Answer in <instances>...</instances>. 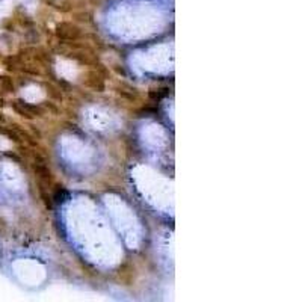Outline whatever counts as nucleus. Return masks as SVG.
Segmentation results:
<instances>
[{
  "label": "nucleus",
  "mask_w": 302,
  "mask_h": 302,
  "mask_svg": "<svg viewBox=\"0 0 302 302\" xmlns=\"http://www.w3.org/2000/svg\"><path fill=\"white\" fill-rule=\"evenodd\" d=\"M11 108L12 111L20 115L21 118L24 120H35V118H41L44 115V109L41 106H35V105H30L21 98H17L14 102H11Z\"/></svg>",
  "instance_id": "f257e3e1"
},
{
  "label": "nucleus",
  "mask_w": 302,
  "mask_h": 302,
  "mask_svg": "<svg viewBox=\"0 0 302 302\" xmlns=\"http://www.w3.org/2000/svg\"><path fill=\"white\" fill-rule=\"evenodd\" d=\"M55 35L61 41L76 42L82 36V30H80V27L77 24H74L71 21H61L55 27Z\"/></svg>",
  "instance_id": "f03ea898"
},
{
  "label": "nucleus",
  "mask_w": 302,
  "mask_h": 302,
  "mask_svg": "<svg viewBox=\"0 0 302 302\" xmlns=\"http://www.w3.org/2000/svg\"><path fill=\"white\" fill-rule=\"evenodd\" d=\"M83 85L97 92H103L106 89L105 77L97 70H89L83 74Z\"/></svg>",
  "instance_id": "7ed1b4c3"
},
{
  "label": "nucleus",
  "mask_w": 302,
  "mask_h": 302,
  "mask_svg": "<svg viewBox=\"0 0 302 302\" xmlns=\"http://www.w3.org/2000/svg\"><path fill=\"white\" fill-rule=\"evenodd\" d=\"M32 168L35 171V174L38 175L39 181H42L44 184H52V181H53V172L45 165V162H35L32 165Z\"/></svg>",
  "instance_id": "20e7f679"
},
{
  "label": "nucleus",
  "mask_w": 302,
  "mask_h": 302,
  "mask_svg": "<svg viewBox=\"0 0 302 302\" xmlns=\"http://www.w3.org/2000/svg\"><path fill=\"white\" fill-rule=\"evenodd\" d=\"M70 58L74 59V61H77L79 64H82V65H88V67H91V65L94 67L95 62L98 61L94 55L85 53L82 48H80V50H73V52L70 53Z\"/></svg>",
  "instance_id": "39448f33"
},
{
  "label": "nucleus",
  "mask_w": 302,
  "mask_h": 302,
  "mask_svg": "<svg viewBox=\"0 0 302 302\" xmlns=\"http://www.w3.org/2000/svg\"><path fill=\"white\" fill-rule=\"evenodd\" d=\"M44 89H45V94H47V97L50 100H53L56 103H62L64 94H62V91H61V88L58 85H55L52 82H45L44 83Z\"/></svg>",
  "instance_id": "423d86ee"
},
{
  "label": "nucleus",
  "mask_w": 302,
  "mask_h": 302,
  "mask_svg": "<svg viewBox=\"0 0 302 302\" xmlns=\"http://www.w3.org/2000/svg\"><path fill=\"white\" fill-rule=\"evenodd\" d=\"M3 67L8 70V71H15L18 67H21L24 62L21 61V58L18 56V53L17 55H8V56H5L3 58Z\"/></svg>",
  "instance_id": "0eeeda50"
},
{
  "label": "nucleus",
  "mask_w": 302,
  "mask_h": 302,
  "mask_svg": "<svg viewBox=\"0 0 302 302\" xmlns=\"http://www.w3.org/2000/svg\"><path fill=\"white\" fill-rule=\"evenodd\" d=\"M0 88L6 94L15 92V82H14V79L11 76H8V74H0Z\"/></svg>",
  "instance_id": "6e6552de"
},
{
  "label": "nucleus",
  "mask_w": 302,
  "mask_h": 302,
  "mask_svg": "<svg viewBox=\"0 0 302 302\" xmlns=\"http://www.w3.org/2000/svg\"><path fill=\"white\" fill-rule=\"evenodd\" d=\"M52 199H53L55 204H62V203H65L67 199H70V193H68V190L64 189L62 186H58V187L55 189V193H53Z\"/></svg>",
  "instance_id": "1a4fd4ad"
},
{
  "label": "nucleus",
  "mask_w": 302,
  "mask_h": 302,
  "mask_svg": "<svg viewBox=\"0 0 302 302\" xmlns=\"http://www.w3.org/2000/svg\"><path fill=\"white\" fill-rule=\"evenodd\" d=\"M169 95V88L162 86V88H156V89H150L148 91V97L154 102H160L163 98H166Z\"/></svg>",
  "instance_id": "9d476101"
},
{
  "label": "nucleus",
  "mask_w": 302,
  "mask_h": 302,
  "mask_svg": "<svg viewBox=\"0 0 302 302\" xmlns=\"http://www.w3.org/2000/svg\"><path fill=\"white\" fill-rule=\"evenodd\" d=\"M38 190H39V195H41V198H42V201H44V204H45V207L47 209H53V199H52V196L47 193V190H45V184L42 183V181H38Z\"/></svg>",
  "instance_id": "9b49d317"
},
{
  "label": "nucleus",
  "mask_w": 302,
  "mask_h": 302,
  "mask_svg": "<svg viewBox=\"0 0 302 302\" xmlns=\"http://www.w3.org/2000/svg\"><path fill=\"white\" fill-rule=\"evenodd\" d=\"M21 70H23V73H26V74H29V76H41L42 74V71L39 70V67L38 65H35V64H23L21 65Z\"/></svg>",
  "instance_id": "f8f14e48"
},
{
  "label": "nucleus",
  "mask_w": 302,
  "mask_h": 302,
  "mask_svg": "<svg viewBox=\"0 0 302 302\" xmlns=\"http://www.w3.org/2000/svg\"><path fill=\"white\" fill-rule=\"evenodd\" d=\"M74 18L77 21L82 23H92V14L86 12V11H80V12H74Z\"/></svg>",
  "instance_id": "ddd939ff"
},
{
  "label": "nucleus",
  "mask_w": 302,
  "mask_h": 302,
  "mask_svg": "<svg viewBox=\"0 0 302 302\" xmlns=\"http://www.w3.org/2000/svg\"><path fill=\"white\" fill-rule=\"evenodd\" d=\"M94 68L103 76V77H108V76H111V71H109V68L103 64V62H100V61H97L95 62V65H94Z\"/></svg>",
  "instance_id": "4468645a"
},
{
  "label": "nucleus",
  "mask_w": 302,
  "mask_h": 302,
  "mask_svg": "<svg viewBox=\"0 0 302 302\" xmlns=\"http://www.w3.org/2000/svg\"><path fill=\"white\" fill-rule=\"evenodd\" d=\"M44 108L52 112V114H59V108H58V103H52V102H44Z\"/></svg>",
  "instance_id": "2eb2a0df"
},
{
  "label": "nucleus",
  "mask_w": 302,
  "mask_h": 302,
  "mask_svg": "<svg viewBox=\"0 0 302 302\" xmlns=\"http://www.w3.org/2000/svg\"><path fill=\"white\" fill-rule=\"evenodd\" d=\"M58 86L61 88V91H65V92H70V91H71V85H70L67 80H64V79H59V80H58Z\"/></svg>",
  "instance_id": "dca6fc26"
},
{
  "label": "nucleus",
  "mask_w": 302,
  "mask_h": 302,
  "mask_svg": "<svg viewBox=\"0 0 302 302\" xmlns=\"http://www.w3.org/2000/svg\"><path fill=\"white\" fill-rule=\"evenodd\" d=\"M5 156L11 160H14L15 163L21 165V156L20 154H15V153H9V151H5Z\"/></svg>",
  "instance_id": "f3484780"
},
{
  "label": "nucleus",
  "mask_w": 302,
  "mask_h": 302,
  "mask_svg": "<svg viewBox=\"0 0 302 302\" xmlns=\"http://www.w3.org/2000/svg\"><path fill=\"white\" fill-rule=\"evenodd\" d=\"M58 2H59V0H41V3H42V5H45V6H50V8H56Z\"/></svg>",
  "instance_id": "a211bd4d"
},
{
  "label": "nucleus",
  "mask_w": 302,
  "mask_h": 302,
  "mask_svg": "<svg viewBox=\"0 0 302 302\" xmlns=\"http://www.w3.org/2000/svg\"><path fill=\"white\" fill-rule=\"evenodd\" d=\"M5 123H6V117L3 112H0V124H5Z\"/></svg>",
  "instance_id": "6ab92c4d"
},
{
  "label": "nucleus",
  "mask_w": 302,
  "mask_h": 302,
  "mask_svg": "<svg viewBox=\"0 0 302 302\" xmlns=\"http://www.w3.org/2000/svg\"><path fill=\"white\" fill-rule=\"evenodd\" d=\"M6 106V100L3 97H0V109H3Z\"/></svg>",
  "instance_id": "aec40b11"
},
{
  "label": "nucleus",
  "mask_w": 302,
  "mask_h": 302,
  "mask_svg": "<svg viewBox=\"0 0 302 302\" xmlns=\"http://www.w3.org/2000/svg\"><path fill=\"white\" fill-rule=\"evenodd\" d=\"M0 92H2V88H0Z\"/></svg>",
  "instance_id": "412c9836"
}]
</instances>
